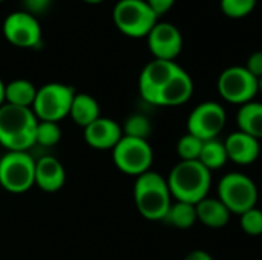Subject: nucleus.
Instances as JSON below:
<instances>
[{
    "mask_svg": "<svg viewBox=\"0 0 262 260\" xmlns=\"http://www.w3.org/2000/svg\"><path fill=\"white\" fill-rule=\"evenodd\" d=\"M23 3H25L26 12L32 15H40L49 9L52 0H23Z\"/></svg>",
    "mask_w": 262,
    "mask_h": 260,
    "instance_id": "nucleus-30",
    "label": "nucleus"
},
{
    "mask_svg": "<svg viewBox=\"0 0 262 260\" xmlns=\"http://www.w3.org/2000/svg\"><path fill=\"white\" fill-rule=\"evenodd\" d=\"M198 222L209 228H223L229 224L232 213L218 198H204L196 204Z\"/></svg>",
    "mask_w": 262,
    "mask_h": 260,
    "instance_id": "nucleus-18",
    "label": "nucleus"
},
{
    "mask_svg": "<svg viewBox=\"0 0 262 260\" xmlns=\"http://www.w3.org/2000/svg\"><path fill=\"white\" fill-rule=\"evenodd\" d=\"M241 216V228L249 236H261L262 234V210L258 207H253L247 211H244Z\"/></svg>",
    "mask_w": 262,
    "mask_h": 260,
    "instance_id": "nucleus-28",
    "label": "nucleus"
},
{
    "mask_svg": "<svg viewBox=\"0 0 262 260\" xmlns=\"http://www.w3.org/2000/svg\"><path fill=\"white\" fill-rule=\"evenodd\" d=\"M218 92L227 103L244 106L256 97L258 78L246 66H230L218 78Z\"/></svg>",
    "mask_w": 262,
    "mask_h": 260,
    "instance_id": "nucleus-9",
    "label": "nucleus"
},
{
    "mask_svg": "<svg viewBox=\"0 0 262 260\" xmlns=\"http://www.w3.org/2000/svg\"><path fill=\"white\" fill-rule=\"evenodd\" d=\"M5 104V83L0 78V106Z\"/></svg>",
    "mask_w": 262,
    "mask_h": 260,
    "instance_id": "nucleus-33",
    "label": "nucleus"
},
{
    "mask_svg": "<svg viewBox=\"0 0 262 260\" xmlns=\"http://www.w3.org/2000/svg\"><path fill=\"white\" fill-rule=\"evenodd\" d=\"M121 138V126L111 118L100 116L88 127H84V141L97 150H112Z\"/></svg>",
    "mask_w": 262,
    "mask_h": 260,
    "instance_id": "nucleus-14",
    "label": "nucleus"
},
{
    "mask_svg": "<svg viewBox=\"0 0 262 260\" xmlns=\"http://www.w3.org/2000/svg\"><path fill=\"white\" fill-rule=\"evenodd\" d=\"M0 185L11 193H25L35 185V161L28 152H8L2 156Z\"/></svg>",
    "mask_w": 262,
    "mask_h": 260,
    "instance_id": "nucleus-7",
    "label": "nucleus"
},
{
    "mask_svg": "<svg viewBox=\"0 0 262 260\" xmlns=\"http://www.w3.org/2000/svg\"><path fill=\"white\" fill-rule=\"evenodd\" d=\"M69 116L74 120L75 124L84 129L100 118V104L94 97L88 93H75Z\"/></svg>",
    "mask_w": 262,
    "mask_h": 260,
    "instance_id": "nucleus-19",
    "label": "nucleus"
},
{
    "mask_svg": "<svg viewBox=\"0 0 262 260\" xmlns=\"http://www.w3.org/2000/svg\"><path fill=\"white\" fill-rule=\"evenodd\" d=\"M112 17L118 31L132 38L147 37L158 23L157 14L146 0H118Z\"/></svg>",
    "mask_w": 262,
    "mask_h": 260,
    "instance_id": "nucleus-4",
    "label": "nucleus"
},
{
    "mask_svg": "<svg viewBox=\"0 0 262 260\" xmlns=\"http://www.w3.org/2000/svg\"><path fill=\"white\" fill-rule=\"evenodd\" d=\"M184 260H213V257L210 253H207L204 250H193L184 257Z\"/></svg>",
    "mask_w": 262,
    "mask_h": 260,
    "instance_id": "nucleus-32",
    "label": "nucleus"
},
{
    "mask_svg": "<svg viewBox=\"0 0 262 260\" xmlns=\"http://www.w3.org/2000/svg\"><path fill=\"white\" fill-rule=\"evenodd\" d=\"M147 46L155 58L175 61L183 49V35L172 23L158 21L147 35Z\"/></svg>",
    "mask_w": 262,
    "mask_h": 260,
    "instance_id": "nucleus-13",
    "label": "nucleus"
},
{
    "mask_svg": "<svg viewBox=\"0 0 262 260\" xmlns=\"http://www.w3.org/2000/svg\"><path fill=\"white\" fill-rule=\"evenodd\" d=\"M246 69H247L253 77H256L258 80L262 78V51L253 52V54L247 58Z\"/></svg>",
    "mask_w": 262,
    "mask_h": 260,
    "instance_id": "nucleus-29",
    "label": "nucleus"
},
{
    "mask_svg": "<svg viewBox=\"0 0 262 260\" xmlns=\"http://www.w3.org/2000/svg\"><path fill=\"white\" fill-rule=\"evenodd\" d=\"M218 199L232 215H243L244 211L256 207L258 187L247 175L230 172L218 182Z\"/></svg>",
    "mask_w": 262,
    "mask_h": 260,
    "instance_id": "nucleus-6",
    "label": "nucleus"
},
{
    "mask_svg": "<svg viewBox=\"0 0 262 260\" xmlns=\"http://www.w3.org/2000/svg\"><path fill=\"white\" fill-rule=\"evenodd\" d=\"M61 138V129L58 123L52 121H38L35 129V144L52 147L55 146Z\"/></svg>",
    "mask_w": 262,
    "mask_h": 260,
    "instance_id": "nucleus-25",
    "label": "nucleus"
},
{
    "mask_svg": "<svg viewBox=\"0 0 262 260\" xmlns=\"http://www.w3.org/2000/svg\"><path fill=\"white\" fill-rule=\"evenodd\" d=\"M192 95H193L192 77L183 67H178V70L173 74L169 83L158 93L155 106H169V107L181 106L187 103Z\"/></svg>",
    "mask_w": 262,
    "mask_h": 260,
    "instance_id": "nucleus-16",
    "label": "nucleus"
},
{
    "mask_svg": "<svg viewBox=\"0 0 262 260\" xmlns=\"http://www.w3.org/2000/svg\"><path fill=\"white\" fill-rule=\"evenodd\" d=\"M121 129H123L124 136L147 141V138L152 133V123H150V120L147 116L137 113V115H130L126 120V123H124V126Z\"/></svg>",
    "mask_w": 262,
    "mask_h": 260,
    "instance_id": "nucleus-24",
    "label": "nucleus"
},
{
    "mask_svg": "<svg viewBox=\"0 0 262 260\" xmlns=\"http://www.w3.org/2000/svg\"><path fill=\"white\" fill-rule=\"evenodd\" d=\"M84 2H86V3H92V5H94V3H101L103 0H84Z\"/></svg>",
    "mask_w": 262,
    "mask_h": 260,
    "instance_id": "nucleus-35",
    "label": "nucleus"
},
{
    "mask_svg": "<svg viewBox=\"0 0 262 260\" xmlns=\"http://www.w3.org/2000/svg\"><path fill=\"white\" fill-rule=\"evenodd\" d=\"M75 89L63 83H48L37 89L32 112L38 121L58 123L69 116Z\"/></svg>",
    "mask_w": 262,
    "mask_h": 260,
    "instance_id": "nucleus-5",
    "label": "nucleus"
},
{
    "mask_svg": "<svg viewBox=\"0 0 262 260\" xmlns=\"http://www.w3.org/2000/svg\"><path fill=\"white\" fill-rule=\"evenodd\" d=\"M2 2H5V0H0V3H2Z\"/></svg>",
    "mask_w": 262,
    "mask_h": 260,
    "instance_id": "nucleus-36",
    "label": "nucleus"
},
{
    "mask_svg": "<svg viewBox=\"0 0 262 260\" xmlns=\"http://www.w3.org/2000/svg\"><path fill=\"white\" fill-rule=\"evenodd\" d=\"M3 35L15 48L31 49L41 41V28L35 15L26 11H14L3 21Z\"/></svg>",
    "mask_w": 262,
    "mask_h": 260,
    "instance_id": "nucleus-11",
    "label": "nucleus"
},
{
    "mask_svg": "<svg viewBox=\"0 0 262 260\" xmlns=\"http://www.w3.org/2000/svg\"><path fill=\"white\" fill-rule=\"evenodd\" d=\"M38 120L31 107L0 106V144L8 152H28L35 144Z\"/></svg>",
    "mask_w": 262,
    "mask_h": 260,
    "instance_id": "nucleus-1",
    "label": "nucleus"
},
{
    "mask_svg": "<svg viewBox=\"0 0 262 260\" xmlns=\"http://www.w3.org/2000/svg\"><path fill=\"white\" fill-rule=\"evenodd\" d=\"M227 113L220 103L206 101L198 104L189 115L187 133L200 138L201 141L215 139L224 130Z\"/></svg>",
    "mask_w": 262,
    "mask_h": 260,
    "instance_id": "nucleus-10",
    "label": "nucleus"
},
{
    "mask_svg": "<svg viewBox=\"0 0 262 260\" xmlns=\"http://www.w3.org/2000/svg\"><path fill=\"white\" fill-rule=\"evenodd\" d=\"M169 225L178 228V230H187L192 228L198 222L196 216V205L183 202V201H175L172 202L166 218L163 219Z\"/></svg>",
    "mask_w": 262,
    "mask_h": 260,
    "instance_id": "nucleus-22",
    "label": "nucleus"
},
{
    "mask_svg": "<svg viewBox=\"0 0 262 260\" xmlns=\"http://www.w3.org/2000/svg\"><path fill=\"white\" fill-rule=\"evenodd\" d=\"M167 179L157 172L140 175L134 187V201L138 213L147 221H163L172 205Z\"/></svg>",
    "mask_w": 262,
    "mask_h": 260,
    "instance_id": "nucleus-3",
    "label": "nucleus"
},
{
    "mask_svg": "<svg viewBox=\"0 0 262 260\" xmlns=\"http://www.w3.org/2000/svg\"><path fill=\"white\" fill-rule=\"evenodd\" d=\"M66 181V172L61 162L54 156H43L35 161V185L43 192H58Z\"/></svg>",
    "mask_w": 262,
    "mask_h": 260,
    "instance_id": "nucleus-17",
    "label": "nucleus"
},
{
    "mask_svg": "<svg viewBox=\"0 0 262 260\" xmlns=\"http://www.w3.org/2000/svg\"><path fill=\"white\" fill-rule=\"evenodd\" d=\"M112 158L120 172L138 178L150 170L154 162V150L149 141L123 135L120 143L112 149Z\"/></svg>",
    "mask_w": 262,
    "mask_h": 260,
    "instance_id": "nucleus-8",
    "label": "nucleus"
},
{
    "mask_svg": "<svg viewBox=\"0 0 262 260\" xmlns=\"http://www.w3.org/2000/svg\"><path fill=\"white\" fill-rule=\"evenodd\" d=\"M147 5L152 8V11L157 14V17L164 15L166 12L170 11V8L173 6L175 0H146Z\"/></svg>",
    "mask_w": 262,
    "mask_h": 260,
    "instance_id": "nucleus-31",
    "label": "nucleus"
},
{
    "mask_svg": "<svg viewBox=\"0 0 262 260\" xmlns=\"http://www.w3.org/2000/svg\"><path fill=\"white\" fill-rule=\"evenodd\" d=\"M224 146H226L229 161H232L238 166H250L261 155L259 139L241 132V130L232 132L226 138Z\"/></svg>",
    "mask_w": 262,
    "mask_h": 260,
    "instance_id": "nucleus-15",
    "label": "nucleus"
},
{
    "mask_svg": "<svg viewBox=\"0 0 262 260\" xmlns=\"http://www.w3.org/2000/svg\"><path fill=\"white\" fill-rule=\"evenodd\" d=\"M35 95H37V87L29 80L18 78L5 84V103L8 104L32 107Z\"/></svg>",
    "mask_w": 262,
    "mask_h": 260,
    "instance_id": "nucleus-21",
    "label": "nucleus"
},
{
    "mask_svg": "<svg viewBox=\"0 0 262 260\" xmlns=\"http://www.w3.org/2000/svg\"><path fill=\"white\" fill-rule=\"evenodd\" d=\"M258 92H261L262 93V78L258 80Z\"/></svg>",
    "mask_w": 262,
    "mask_h": 260,
    "instance_id": "nucleus-34",
    "label": "nucleus"
},
{
    "mask_svg": "<svg viewBox=\"0 0 262 260\" xmlns=\"http://www.w3.org/2000/svg\"><path fill=\"white\" fill-rule=\"evenodd\" d=\"M256 2L258 0H221V9L232 18H241L255 9Z\"/></svg>",
    "mask_w": 262,
    "mask_h": 260,
    "instance_id": "nucleus-27",
    "label": "nucleus"
},
{
    "mask_svg": "<svg viewBox=\"0 0 262 260\" xmlns=\"http://www.w3.org/2000/svg\"><path fill=\"white\" fill-rule=\"evenodd\" d=\"M198 161L210 172L223 169L226 166V162L229 161L224 141H220L218 138L204 141Z\"/></svg>",
    "mask_w": 262,
    "mask_h": 260,
    "instance_id": "nucleus-23",
    "label": "nucleus"
},
{
    "mask_svg": "<svg viewBox=\"0 0 262 260\" xmlns=\"http://www.w3.org/2000/svg\"><path fill=\"white\" fill-rule=\"evenodd\" d=\"M178 67L180 66L175 61L158 60V58H154L150 63H147L141 70L140 83H138L143 100H146L150 104H155L158 93L169 83V80L173 77Z\"/></svg>",
    "mask_w": 262,
    "mask_h": 260,
    "instance_id": "nucleus-12",
    "label": "nucleus"
},
{
    "mask_svg": "<svg viewBox=\"0 0 262 260\" xmlns=\"http://www.w3.org/2000/svg\"><path fill=\"white\" fill-rule=\"evenodd\" d=\"M238 130L256 138L262 139V103L250 101L241 106L236 115Z\"/></svg>",
    "mask_w": 262,
    "mask_h": 260,
    "instance_id": "nucleus-20",
    "label": "nucleus"
},
{
    "mask_svg": "<svg viewBox=\"0 0 262 260\" xmlns=\"http://www.w3.org/2000/svg\"><path fill=\"white\" fill-rule=\"evenodd\" d=\"M166 179L175 201L196 205L209 196L212 172L207 170L200 161H180Z\"/></svg>",
    "mask_w": 262,
    "mask_h": 260,
    "instance_id": "nucleus-2",
    "label": "nucleus"
},
{
    "mask_svg": "<svg viewBox=\"0 0 262 260\" xmlns=\"http://www.w3.org/2000/svg\"><path fill=\"white\" fill-rule=\"evenodd\" d=\"M203 143L204 141H201L200 138L190 133L183 135L177 144V153L181 158V161H198L201 155Z\"/></svg>",
    "mask_w": 262,
    "mask_h": 260,
    "instance_id": "nucleus-26",
    "label": "nucleus"
}]
</instances>
